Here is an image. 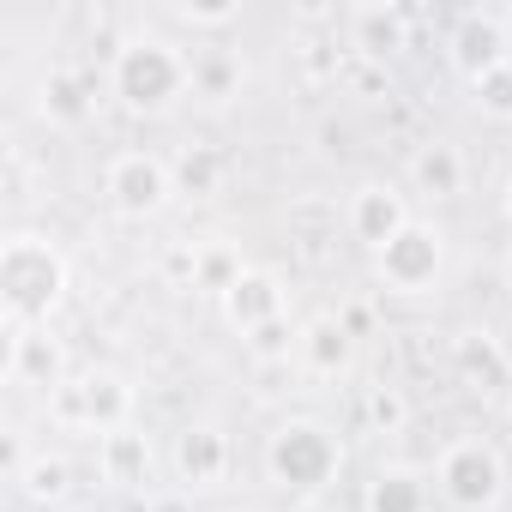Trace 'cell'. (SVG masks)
<instances>
[{
  "label": "cell",
  "instance_id": "obj_1",
  "mask_svg": "<svg viewBox=\"0 0 512 512\" xmlns=\"http://www.w3.org/2000/svg\"><path fill=\"white\" fill-rule=\"evenodd\" d=\"M193 91V61L187 49H175L169 37L145 31V37H127L109 61V97L127 109V115H169L181 97Z\"/></svg>",
  "mask_w": 512,
  "mask_h": 512
},
{
  "label": "cell",
  "instance_id": "obj_2",
  "mask_svg": "<svg viewBox=\"0 0 512 512\" xmlns=\"http://www.w3.org/2000/svg\"><path fill=\"white\" fill-rule=\"evenodd\" d=\"M67 302V253L49 235H7L0 241V308H7V326H43L55 308Z\"/></svg>",
  "mask_w": 512,
  "mask_h": 512
},
{
  "label": "cell",
  "instance_id": "obj_3",
  "mask_svg": "<svg viewBox=\"0 0 512 512\" xmlns=\"http://www.w3.org/2000/svg\"><path fill=\"white\" fill-rule=\"evenodd\" d=\"M344 470V440L314 422V416H290L266 434V476L290 494V500H320Z\"/></svg>",
  "mask_w": 512,
  "mask_h": 512
},
{
  "label": "cell",
  "instance_id": "obj_4",
  "mask_svg": "<svg viewBox=\"0 0 512 512\" xmlns=\"http://www.w3.org/2000/svg\"><path fill=\"white\" fill-rule=\"evenodd\" d=\"M49 416L67 428H85V434H115L133 416V386L115 368H85L49 398Z\"/></svg>",
  "mask_w": 512,
  "mask_h": 512
},
{
  "label": "cell",
  "instance_id": "obj_5",
  "mask_svg": "<svg viewBox=\"0 0 512 512\" xmlns=\"http://www.w3.org/2000/svg\"><path fill=\"white\" fill-rule=\"evenodd\" d=\"M434 476H440L446 506H458V512H494L500 494H506V464L488 440H452L440 452Z\"/></svg>",
  "mask_w": 512,
  "mask_h": 512
},
{
  "label": "cell",
  "instance_id": "obj_6",
  "mask_svg": "<svg viewBox=\"0 0 512 512\" xmlns=\"http://www.w3.org/2000/svg\"><path fill=\"white\" fill-rule=\"evenodd\" d=\"M374 272L386 290L398 296H428L446 272V235L434 223H410L404 235H392L380 253H374Z\"/></svg>",
  "mask_w": 512,
  "mask_h": 512
},
{
  "label": "cell",
  "instance_id": "obj_7",
  "mask_svg": "<svg viewBox=\"0 0 512 512\" xmlns=\"http://www.w3.org/2000/svg\"><path fill=\"white\" fill-rule=\"evenodd\" d=\"M103 193H109V205H115L121 217L145 223V217H157V211L175 199V175H169V163L151 157V151H121V157L103 169Z\"/></svg>",
  "mask_w": 512,
  "mask_h": 512
},
{
  "label": "cell",
  "instance_id": "obj_8",
  "mask_svg": "<svg viewBox=\"0 0 512 512\" xmlns=\"http://www.w3.org/2000/svg\"><path fill=\"white\" fill-rule=\"evenodd\" d=\"M446 55H452V73H458L464 85H482L488 73L512 67V43H506V25H500V13H488V7H470V13H458Z\"/></svg>",
  "mask_w": 512,
  "mask_h": 512
},
{
  "label": "cell",
  "instance_id": "obj_9",
  "mask_svg": "<svg viewBox=\"0 0 512 512\" xmlns=\"http://www.w3.org/2000/svg\"><path fill=\"white\" fill-rule=\"evenodd\" d=\"M410 25H416V7H398V0H368V7L350 13V49L368 61V67H386L410 49Z\"/></svg>",
  "mask_w": 512,
  "mask_h": 512
},
{
  "label": "cell",
  "instance_id": "obj_10",
  "mask_svg": "<svg viewBox=\"0 0 512 512\" xmlns=\"http://www.w3.org/2000/svg\"><path fill=\"white\" fill-rule=\"evenodd\" d=\"M169 464H175V476L187 488H217L229 476V464H235V446H229V434L217 422H187L175 434V446H169Z\"/></svg>",
  "mask_w": 512,
  "mask_h": 512
},
{
  "label": "cell",
  "instance_id": "obj_11",
  "mask_svg": "<svg viewBox=\"0 0 512 512\" xmlns=\"http://www.w3.org/2000/svg\"><path fill=\"white\" fill-rule=\"evenodd\" d=\"M7 380L55 398V392L73 380V374H67V350H61V338H49L43 326L13 332V344H7Z\"/></svg>",
  "mask_w": 512,
  "mask_h": 512
},
{
  "label": "cell",
  "instance_id": "obj_12",
  "mask_svg": "<svg viewBox=\"0 0 512 512\" xmlns=\"http://www.w3.org/2000/svg\"><path fill=\"white\" fill-rule=\"evenodd\" d=\"M344 223H350V235H356L368 253H380V247H386L392 235H404L416 217H410V205H404V193H398V187L368 181V187H356V199H350Z\"/></svg>",
  "mask_w": 512,
  "mask_h": 512
},
{
  "label": "cell",
  "instance_id": "obj_13",
  "mask_svg": "<svg viewBox=\"0 0 512 512\" xmlns=\"http://www.w3.org/2000/svg\"><path fill=\"white\" fill-rule=\"evenodd\" d=\"M290 314V302H284V284H278V272H260V266H247L241 278H235V290L223 296V320L247 338V332H260V326H272V320H284Z\"/></svg>",
  "mask_w": 512,
  "mask_h": 512
},
{
  "label": "cell",
  "instance_id": "obj_14",
  "mask_svg": "<svg viewBox=\"0 0 512 512\" xmlns=\"http://www.w3.org/2000/svg\"><path fill=\"white\" fill-rule=\"evenodd\" d=\"M452 374L464 380V386H476V392H500L506 380H512V356L500 350V338L494 332H458L452 338Z\"/></svg>",
  "mask_w": 512,
  "mask_h": 512
},
{
  "label": "cell",
  "instance_id": "obj_15",
  "mask_svg": "<svg viewBox=\"0 0 512 512\" xmlns=\"http://www.w3.org/2000/svg\"><path fill=\"white\" fill-rule=\"evenodd\" d=\"M37 109H43L49 127H85V121L97 115V91H91L85 73H73V67H49L43 85H37Z\"/></svg>",
  "mask_w": 512,
  "mask_h": 512
},
{
  "label": "cell",
  "instance_id": "obj_16",
  "mask_svg": "<svg viewBox=\"0 0 512 512\" xmlns=\"http://www.w3.org/2000/svg\"><path fill=\"white\" fill-rule=\"evenodd\" d=\"M296 356L308 362V374L338 380V374L356 368V338H350V326H344L338 314H314V320L302 326V350H296Z\"/></svg>",
  "mask_w": 512,
  "mask_h": 512
},
{
  "label": "cell",
  "instance_id": "obj_17",
  "mask_svg": "<svg viewBox=\"0 0 512 512\" xmlns=\"http://www.w3.org/2000/svg\"><path fill=\"white\" fill-rule=\"evenodd\" d=\"M428 506H434V488L416 464H380L362 494V512H428Z\"/></svg>",
  "mask_w": 512,
  "mask_h": 512
},
{
  "label": "cell",
  "instance_id": "obj_18",
  "mask_svg": "<svg viewBox=\"0 0 512 512\" xmlns=\"http://www.w3.org/2000/svg\"><path fill=\"white\" fill-rule=\"evenodd\" d=\"M410 187L428 193V199H458L464 193V151L446 145V139H428L410 157Z\"/></svg>",
  "mask_w": 512,
  "mask_h": 512
},
{
  "label": "cell",
  "instance_id": "obj_19",
  "mask_svg": "<svg viewBox=\"0 0 512 512\" xmlns=\"http://www.w3.org/2000/svg\"><path fill=\"white\" fill-rule=\"evenodd\" d=\"M97 464H103V482H115V488H145V482H151V446H145V434H133V428L103 434Z\"/></svg>",
  "mask_w": 512,
  "mask_h": 512
},
{
  "label": "cell",
  "instance_id": "obj_20",
  "mask_svg": "<svg viewBox=\"0 0 512 512\" xmlns=\"http://www.w3.org/2000/svg\"><path fill=\"white\" fill-rule=\"evenodd\" d=\"M193 61V97L199 103H229V97H241V61L229 55V49H193L187 55Z\"/></svg>",
  "mask_w": 512,
  "mask_h": 512
},
{
  "label": "cell",
  "instance_id": "obj_21",
  "mask_svg": "<svg viewBox=\"0 0 512 512\" xmlns=\"http://www.w3.org/2000/svg\"><path fill=\"white\" fill-rule=\"evenodd\" d=\"M169 175H175V193L181 199H217L223 193V157L211 151V145H187L175 163H169Z\"/></svg>",
  "mask_w": 512,
  "mask_h": 512
},
{
  "label": "cell",
  "instance_id": "obj_22",
  "mask_svg": "<svg viewBox=\"0 0 512 512\" xmlns=\"http://www.w3.org/2000/svg\"><path fill=\"white\" fill-rule=\"evenodd\" d=\"M19 494L37 500V506H61V500L73 494V464H67L61 452H37V458L25 464V476H19Z\"/></svg>",
  "mask_w": 512,
  "mask_h": 512
},
{
  "label": "cell",
  "instance_id": "obj_23",
  "mask_svg": "<svg viewBox=\"0 0 512 512\" xmlns=\"http://www.w3.org/2000/svg\"><path fill=\"white\" fill-rule=\"evenodd\" d=\"M362 416H368L374 434H404V422H410V398H404L398 386H368V392H362Z\"/></svg>",
  "mask_w": 512,
  "mask_h": 512
},
{
  "label": "cell",
  "instance_id": "obj_24",
  "mask_svg": "<svg viewBox=\"0 0 512 512\" xmlns=\"http://www.w3.org/2000/svg\"><path fill=\"white\" fill-rule=\"evenodd\" d=\"M169 19L187 25V31H229L241 19V0H175Z\"/></svg>",
  "mask_w": 512,
  "mask_h": 512
},
{
  "label": "cell",
  "instance_id": "obj_25",
  "mask_svg": "<svg viewBox=\"0 0 512 512\" xmlns=\"http://www.w3.org/2000/svg\"><path fill=\"white\" fill-rule=\"evenodd\" d=\"M241 272H247V266H241V253H235V247H205V253H199V290H211L217 302L235 290Z\"/></svg>",
  "mask_w": 512,
  "mask_h": 512
},
{
  "label": "cell",
  "instance_id": "obj_26",
  "mask_svg": "<svg viewBox=\"0 0 512 512\" xmlns=\"http://www.w3.org/2000/svg\"><path fill=\"white\" fill-rule=\"evenodd\" d=\"M247 350L260 362H290V350H302V326H290V314H284V320H272L260 332H247Z\"/></svg>",
  "mask_w": 512,
  "mask_h": 512
},
{
  "label": "cell",
  "instance_id": "obj_27",
  "mask_svg": "<svg viewBox=\"0 0 512 512\" xmlns=\"http://www.w3.org/2000/svg\"><path fill=\"white\" fill-rule=\"evenodd\" d=\"M470 103L488 115V121H512V67L488 73L482 85H470Z\"/></svg>",
  "mask_w": 512,
  "mask_h": 512
},
{
  "label": "cell",
  "instance_id": "obj_28",
  "mask_svg": "<svg viewBox=\"0 0 512 512\" xmlns=\"http://www.w3.org/2000/svg\"><path fill=\"white\" fill-rule=\"evenodd\" d=\"M31 458L37 452H25V434H0V470H7V482H19Z\"/></svg>",
  "mask_w": 512,
  "mask_h": 512
},
{
  "label": "cell",
  "instance_id": "obj_29",
  "mask_svg": "<svg viewBox=\"0 0 512 512\" xmlns=\"http://www.w3.org/2000/svg\"><path fill=\"white\" fill-rule=\"evenodd\" d=\"M338 320H344V326H350V338H362V332H368V326H374V314H368V308H344V314H338Z\"/></svg>",
  "mask_w": 512,
  "mask_h": 512
},
{
  "label": "cell",
  "instance_id": "obj_30",
  "mask_svg": "<svg viewBox=\"0 0 512 512\" xmlns=\"http://www.w3.org/2000/svg\"><path fill=\"white\" fill-rule=\"evenodd\" d=\"M145 512H193V506H187V494H163V500H151Z\"/></svg>",
  "mask_w": 512,
  "mask_h": 512
},
{
  "label": "cell",
  "instance_id": "obj_31",
  "mask_svg": "<svg viewBox=\"0 0 512 512\" xmlns=\"http://www.w3.org/2000/svg\"><path fill=\"white\" fill-rule=\"evenodd\" d=\"M284 512H326V506H320V500H290Z\"/></svg>",
  "mask_w": 512,
  "mask_h": 512
},
{
  "label": "cell",
  "instance_id": "obj_32",
  "mask_svg": "<svg viewBox=\"0 0 512 512\" xmlns=\"http://www.w3.org/2000/svg\"><path fill=\"white\" fill-rule=\"evenodd\" d=\"M500 25H506V43H512V7H500Z\"/></svg>",
  "mask_w": 512,
  "mask_h": 512
},
{
  "label": "cell",
  "instance_id": "obj_33",
  "mask_svg": "<svg viewBox=\"0 0 512 512\" xmlns=\"http://www.w3.org/2000/svg\"><path fill=\"white\" fill-rule=\"evenodd\" d=\"M500 205H506V223H512V181H506V193H500Z\"/></svg>",
  "mask_w": 512,
  "mask_h": 512
},
{
  "label": "cell",
  "instance_id": "obj_34",
  "mask_svg": "<svg viewBox=\"0 0 512 512\" xmlns=\"http://www.w3.org/2000/svg\"><path fill=\"white\" fill-rule=\"evenodd\" d=\"M506 428H512V398H506Z\"/></svg>",
  "mask_w": 512,
  "mask_h": 512
},
{
  "label": "cell",
  "instance_id": "obj_35",
  "mask_svg": "<svg viewBox=\"0 0 512 512\" xmlns=\"http://www.w3.org/2000/svg\"><path fill=\"white\" fill-rule=\"evenodd\" d=\"M506 284H512V260H506Z\"/></svg>",
  "mask_w": 512,
  "mask_h": 512
}]
</instances>
